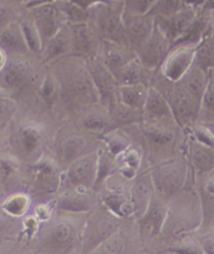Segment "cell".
<instances>
[{
  "instance_id": "obj_56",
  "label": "cell",
  "mask_w": 214,
  "mask_h": 254,
  "mask_svg": "<svg viewBox=\"0 0 214 254\" xmlns=\"http://www.w3.org/2000/svg\"><path fill=\"white\" fill-rule=\"evenodd\" d=\"M211 35L214 37V8H213V14H212V29H211Z\"/></svg>"
},
{
  "instance_id": "obj_54",
  "label": "cell",
  "mask_w": 214,
  "mask_h": 254,
  "mask_svg": "<svg viewBox=\"0 0 214 254\" xmlns=\"http://www.w3.org/2000/svg\"><path fill=\"white\" fill-rule=\"evenodd\" d=\"M4 65H5V54L1 48H0V70L2 69Z\"/></svg>"
},
{
  "instance_id": "obj_43",
  "label": "cell",
  "mask_w": 214,
  "mask_h": 254,
  "mask_svg": "<svg viewBox=\"0 0 214 254\" xmlns=\"http://www.w3.org/2000/svg\"><path fill=\"white\" fill-rule=\"evenodd\" d=\"M117 233L110 237L109 239L105 240L103 243H101L93 252L94 253H120L124 248V243H123V240L117 236Z\"/></svg>"
},
{
  "instance_id": "obj_19",
  "label": "cell",
  "mask_w": 214,
  "mask_h": 254,
  "mask_svg": "<svg viewBox=\"0 0 214 254\" xmlns=\"http://www.w3.org/2000/svg\"><path fill=\"white\" fill-rule=\"evenodd\" d=\"M165 123L170 122H148L143 121L140 125L142 132L148 141L154 148H163L172 143L176 138V133L168 126H164ZM177 123V122H176Z\"/></svg>"
},
{
  "instance_id": "obj_10",
  "label": "cell",
  "mask_w": 214,
  "mask_h": 254,
  "mask_svg": "<svg viewBox=\"0 0 214 254\" xmlns=\"http://www.w3.org/2000/svg\"><path fill=\"white\" fill-rule=\"evenodd\" d=\"M87 64H88L97 90L100 92L101 103H104L107 108H109L116 102V91L119 86L116 77L97 57L90 59Z\"/></svg>"
},
{
  "instance_id": "obj_34",
  "label": "cell",
  "mask_w": 214,
  "mask_h": 254,
  "mask_svg": "<svg viewBox=\"0 0 214 254\" xmlns=\"http://www.w3.org/2000/svg\"><path fill=\"white\" fill-rule=\"evenodd\" d=\"M19 137L23 150L27 154H35L42 145L43 132L36 125H25L21 128Z\"/></svg>"
},
{
  "instance_id": "obj_18",
  "label": "cell",
  "mask_w": 214,
  "mask_h": 254,
  "mask_svg": "<svg viewBox=\"0 0 214 254\" xmlns=\"http://www.w3.org/2000/svg\"><path fill=\"white\" fill-rule=\"evenodd\" d=\"M35 183L39 190L53 193L60 187V173L56 164L51 159H41L34 168Z\"/></svg>"
},
{
  "instance_id": "obj_21",
  "label": "cell",
  "mask_w": 214,
  "mask_h": 254,
  "mask_svg": "<svg viewBox=\"0 0 214 254\" xmlns=\"http://www.w3.org/2000/svg\"><path fill=\"white\" fill-rule=\"evenodd\" d=\"M189 159L192 167L200 173L214 170V149L192 139L189 144Z\"/></svg>"
},
{
  "instance_id": "obj_5",
  "label": "cell",
  "mask_w": 214,
  "mask_h": 254,
  "mask_svg": "<svg viewBox=\"0 0 214 254\" xmlns=\"http://www.w3.org/2000/svg\"><path fill=\"white\" fill-rule=\"evenodd\" d=\"M171 47V41L163 34L155 22L153 33L148 40L136 52V56L138 57L140 62L147 69L155 70L158 67H161Z\"/></svg>"
},
{
  "instance_id": "obj_49",
  "label": "cell",
  "mask_w": 214,
  "mask_h": 254,
  "mask_svg": "<svg viewBox=\"0 0 214 254\" xmlns=\"http://www.w3.org/2000/svg\"><path fill=\"white\" fill-rule=\"evenodd\" d=\"M51 212H52V209H50V207H48L47 205H39V206L36 209L37 218L40 219V220L50 219Z\"/></svg>"
},
{
  "instance_id": "obj_37",
  "label": "cell",
  "mask_w": 214,
  "mask_h": 254,
  "mask_svg": "<svg viewBox=\"0 0 214 254\" xmlns=\"http://www.w3.org/2000/svg\"><path fill=\"white\" fill-rule=\"evenodd\" d=\"M196 64L204 69H214V37L211 33L198 45Z\"/></svg>"
},
{
  "instance_id": "obj_48",
  "label": "cell",
  "mask_w": 214,
  "mask_h": 254,
  "mask_svg": "<svg viewBox=\"0 0 214 254\" xmlns=\"http://www.w3.org/2000/svg\"><path fill=\"white\" fill-rule=\"evenodd\" d=\"M70 1H73L77 4H80L81 6L89 9L92 6H94L95 4H99V3H112L115 1H112V0H70Z\"/></svg>"
},
{
  "instance_id": "obj_9",
  "label": "cell",
  "mask_w": 214,
  "mask_h": 254,
  "mask_svg": "<svg viewBox=\"0 0 214 254\" xmlns=\"http://www.w3.org/2000/svg\"><path fill=\"white\" fill-rule=\"evenodd\" d=\"M31 8L33 9V21L41 35L44 46L67 22L54 2L39 4Z\"/></svg>"
},
{
  "instance_id": "obj_40",
  "label": "cell",
  "mask_w": 214,
  "mask_h": 254,
  "mask_svg": "<svg viewBox=\"0 0 214 254\" xmlns=\"http://www.w3.org/2000/svg\"><path fill=\"white\" fill-rule=\"evenodd\" d=\"M30 197L24 193H16L6 199L3 204L4 211L11 217H21L30 207Z\"/></svg>"
},
{
  "instance_id": "obj_23",
  "label": "cell",
  "mask_w": 214,
  "mask_h": 254,
  "mask_svg": "<svg viewBox=\"0 0 214 254\" xmlns=\"http://www.w3.org/2000/svg\"><path fill=\"white\" fill-rule=\"evenodd\" d=\"M118 217L114 216L113 213H111V216H103L99 220L95 221V226H91V233L88 234V240H87V243L89 241H93L94 243V249L100 245L101 243H103L105 240L109 239L110 237L114 236L118 232L120 224L118 222ZM92 251V252H93Z\"/></svg>"
},
{
  "instance_id": "obj_24",
  "label": "cell",
  "mask_w": 214,
  "mask_h": 254,
  "mask_svg": "<svg viewBox=\"0 0 214 254\" xmlns=\"http://www.w3.org/2000/svg\"><path fill=\"white\" fill-rule=\"evenodd\" d=\"M87 190L74 189V192H68L56 203L60 210L66 212H86L91 209L92 199L85 191Z\"/></svg>"
},
{
  "instance_id": "obj_28",
  "label": "cell",
  "mask_w": 214,
  "mask_h": 254,
  "mask_svg": "<svg viewBox=\"0 0 214 254\" xmlns=\"http://www.w3.org/2000/svg\"><path fill=\"white\" fill-rule=\"evenodd\" d=\"M87 140L82 135H70L62 142L61 144V158L62 160L70 164L77 158L82 157L85 155V151L87 150Z\"/></svg>"
},
{
  "instance_id": "obj_57",
  "label": "cell",
  "mask_w": 214,
  "mask_h": 254,
  "mask_svg": "<svg viewBox=\"0 0 214 254\" xmlns=\"http://www.w3.org/2000/svg\"><path fill=\"white\" fill-rule=\"evenodd\" d=\"M208 127L211 129V131L214 133V123H209V124H208Z\"/></svg>"
},
{
  "instance_id": "obj_29",
  "label": "cell",
  "mask_w": 214,
  "mask_h": 254,
  "mask_svg": "<svg viewBox=\"0 0 214 254\" xmlns=\"http://www.w3.org/2000/svg\"><path fill=\"white\" fill-rule=\"evenodd\" d=\"M31 74V66L24 60L13 61L6 67L4 82L12 88H20L28 80Z\"/></svg>"
},
{
  "instance_id": "obj_52",
  "label": "cell",
  "mask_w": 214,
  "mask_h": 254,
  "mask_svg": "<svg viewBox=\"0 0 214 254\" xmlns=\"http://www.w3.org/2000/svg\"><path fill=\"white\" fill-rule=\"evenodd\" d=\"M55 1H56V0H32V1L28 3V6L33 7V6H36V5H39V4L53 3V2H55Z\"/></svg>"
},
{
  "instance_id": "obj_16",
  "label": "cell",
  "mask_w": 214,
  "mask_h": 254,
  "mask_svg": "<svg viewBox=\"0 0 214 254\" xmlns=\"http://www.w3.org/2000/svg\"><path fill=\"white\" fill-rule=\"evenodd\" d=\"M155 192L151 172L136 178L130 189V200L134 208V214L141 217L147 209L150 200Z\"/></svg>"
},
{
  "instance_id": "obj_30",
  "label": "cell",
  "mask_w": 214,
  "mask_h": 254,
  "mask_svg": "<svg viewBox=\"0 0 214 254\" xmlns=\"http://www.w3.org/2000/svg\"><path fill=\"white\" fill-rule=\"evenodd\" d=\"M118 158H120V163H117V172L125 179H134L136 177V175H137V172L142 161L140 152L133 148V146H130V148L128 150H125Z\"/></svg>"
},
{
  "instance_id": "obj_46",
  "label": "cell",
  "mask_w": 214,
  "mask_h": 254,
  "mask_svg": "<svg viewBox=\"0 0 214 254\" xmlns=\"http://www.w3.org/2000/svg\"><path fill=\"white\" fill-rule=\"evenodd\" d=\"M168 252L171 253H184V254H197L203 253V250L199 243L196 242H179L176 245L168 247Z\"/></svg>"
},
{
  "instance_id": "obj_6",
  "label": "cell",
  "mask_w": 214,
  "mask_h": 254,
  "mask_svg": "<svg viewBox=\"0 0 214 254\" xmlns=\"http://www.w3.org/2000/svg\"><path fill=\"white\" fill-rule=\"evenodd\" d=\"M72 39V55L82 59L99 57L102 39L89 22L67 23Z\"/></svg>"
},
{
  "instance_id": "obj_25",
  "label": "cell",
  "mask_w": 214,
  "mask_h": 254,
  "mask_svg": "<svg viewBox=\"0 0 214 254\" xmlns=\"http://www.w3.org/2000/svg\"><path fill=\"white\" fill-rule=\"evenodd\" d=\"M0 45L7 51L19 54L28 51L20 24H7L0 31Z\"/></svg>"
},
{
  "instance_id": "obj_38",
  "label": "cell",
  "mask_w": 214,
  "mask_h": 254,
  "mask_svg": "<svg viewBox=\"0 0 214 254\" xmlns=\"http://www.w3.org/2000/svg\"><path fill=\"white\" fill-rule=\"evenodd\" d=\"M74 236V228L69 222L60 221L54 224L50 231V239L55 246L64 247L68 245Z\"/></svg>"
},
{
  "instance_id": "obj_8",
  "label": "cell",
  "mask_w": 214,
  "mask_h": 254,
  "mask_svg": "<svg viewBox=\"0 0 214 254\" xmlns=\"http://www.w3.org/2000/svg\"><path fill=\"white\" fill-rule=\"evenodd\" d=\"M166 202L167 200L162 198L159 193L154 192L147 209L138 219L139 231L142 236L155 238L161 233L168 214V205Z\"/></svg>"
},
{
  "instance_id": "obj_31",
  "label": "cell",
  "mask_w": 214,
  "mask_h": 254,
  "mask_svg": "<svg viewBox=\"0 0 214 254\" xmlns=\"http://www.w3.org/2000/svg\"><path fill=\"white\" fill-rule=\"evenodd\" d=\"M106 207L110 210L111 213L118 218L129 217L134 214V208L130 200V196L126 197L118 190H112L104 199Z\"/></svg>"
},
{
  "instance_id": "obj_32",
  "label": "cell",
  "mask_w": 214,
  "mask_h": 254,
  "mask_svg": "<svg viewBox=\"0 0 214 254\" xmlns=\"http://www.w3.org/2000/svg\"><path fill=\"white\" fill-rule=\"evenodd\" d=\"M63 14L67 23H80L89 22L90 12L80 4L70 0H56L54 2Z\"/></svg>"
},
{
  "instance_id": "obj_39",
  "label": "cell",
  "mask_w": 214,
  "mask_h": 254,
  "mask_svg": "<svg viewBox=\"0 0 214 254\" xmlns=\"http://www.w3.org/2000/svg\"><path fill=\"white\" fill-rule=\"evenodd\" d=\"M185 6L183 0H155L148 14L158 17H170Z\"/></svg>"
},
{
  "instance_id": "obj_53",
  "label": "cell",
  "mask_w": 214,
  "mask_h": 254,
  "mask_svg": "<svg viewBox=\"0 0 214 254\" xmlns=\"http://www.w3.org/2000/svg\"><path fill=\"white\" fill-rule=\"evenodd\" d=\"M206 190H207L209 193L214 194V176H212V177L209 179V181L207 182Z\"/></svg>"
},
{
  "instance_id": "obj_58",
  "label": "cell",
  "mask_w": 214,
  "mask_h": 254,
  "mask_svg": "<svg viewBox=\"0 0 214 254\" xmlns=\"http://www.w3.org/2000/svg\"><path fill=\"white\" fill-rule=\"evenodd\" d=\"M0 194H1V190H0Z\"/></svg>"
},
{
  "instance_id": "obj_2",
  "label": "cell",
  "mask_w": 214,
  "mask_h": 254,
  "mask_svg": "<svg viewBox=\"0 0 214 254\" xmlns=\"http://www.w3.org/2000/svg\"><path fill=\"white\" fill-rule=\"evenodd\" d=\"M82 58L75 57L66 80V89L73 100L85 106L101 103V95L93 81L90 69Z\"/></svg>"
},
{
  "instance_id": "obj_33",
  "label": "cell",
  "mask_w": 214,
  "mask_h": 254,
  "mask_svg": "<svg viewBox=\"0 0 214 254\" xmlns=\"http://www.w3.org/2000/svg\"><path fill=\"white\" fill-rule=\"evenodd\" d=\"M102 139L106 145V150L116 159L131 146L128 136L119 130H110L106 132L102 135Z\"/></svg>"
},
{
  "instance_id": "obj_15",
  "label": "cell",
  "mask_w": 214,
  "mask_h": 254,
  "mask_svg": "<svg viewBox=\"0 0 214 254\" xmlns=\"http://www.w3.org/2000/svg\"><path fill=\"white\" fill-rule=\"evenodd\" d=\"M130 52H135L131 46L110 40H102L99 57L103 63L109 68V70L115 74L124 64L136 56V54L132 55Z\"/></svg>"
},
{
  "instance_id": "obj_17",
  "label": "cell",
  "mask_w": 214,
  "mask_h": 254,
  "mask_svg": "<svg viewBox=\"0 0 214 254\" xmlns=\"http://www.w3.org/2000/svg\"><path fill=\"white\" fill-rule=\"evenodd\" d=\"M41 55L47 63L60 60L65 56L72 55V39L69 25L65 24L59 33L44 44Z\"/></svg>"
},
{
  "instance_id": "obj_55",
  "label": "cell",
  "mask_w": 214,
  "mask_h": 254,
  "mask_svg": "<svg viewBox=\"0 0 214 254\" xmlns=\"http://www.w3.org/2000/svg\"><path fill=\"white\" fill-rule=\"evenodd\" d=\"M7 225V221L2 216H0V230L3 229Z\"/></svg>"
},
{
  "instance_id": "obj_51",
  "label": "cell",
  "mask_w": 214,
  "mask_h": 254,
  "mask_svg": "<svg viewBox=\"0 0 214 254\" xmlns=\"http://www.w3.org/2000/svg\"><path fill=\"white\" fill-rule=\"evenodd\" d=\"M7 18H8V9L7 7L0 3V25H7L6 21H7Z\"/></svg>"
},
{
  "instance_id": "obj_1",
  "label": "cell",
  "mask_w": 214,
  "mask_h": 254,
  "mask_svg": "<svg viewBox=\"0 0 214 254\" xmlns=\"http://www.w3.org/2000/svg\"><path fill=\"white\" fill-rule=\"evenodd\" d=\"M94 6L97 9H94V26H92L102 40L131 46L124 28L123 4L118 5L117 2H112L99 3Z\"/></svg>"
},
{
  "instance_id": "obj_41",
  "label": "cell",
  "mask_w": 214,
  "mask_h": 254,
  "mask_svg": "<svg viewBox=\"0 0 214 254\" xmlns=\"http://www.w3.org/2000/svg\"><path fill=\"white\" fill-rule=\"evenodd\" d=\"M59 81L52 73H48L40 87V93L43 101L48 107H52L56 101L57 94H59Z\"/></svg>"
},
{
  "instance_id": "obj_13",
  "label": "cell",
  "mask_w": 214,
  "mask_h": 254,
  "mask_svg": "<svg viewBox=\"0 0 214 254\" xmlns=\"http://www.w3.org/2000/svg\"><path fill=\"white\" fill-rule=\"evenodd\" d=\"M208 79L209 70L204 69L203 67L194 63V65L190 68V70L180 81L174 84L192 102L202 107L203 96L206 90Z\"/></svg>"
},
{
  "instance_id": "obj_35",
  "label": "cell",
  "mask_w": 214,
  "mask_h": 254,
  "mask_svg": "<svg viewBox=\"0 0 214 254\" xmlns=\"http://www.w3.org/2000/svg\"><path fill=\"white\" fill-rule=\"evenodd\" d=\"M117 160L108 151H99L97 174L93 190H97L106 180H108L110 176H112L115 171H117Z\"/></svg>"
},
{
  "instance_id": "obj_45",
  "label": "cell",
  "mask_w": 214,
  "mask_h": 254,
  "mask_svg": "<svg viewBox=\"0 0 214 254\" xmlns=\"http://www.w3.org/2000/svg\"><path fill=\"white\" fill-rule=\"evenodd\" d=\"M192 135L193 139L214 149V133L211 131L208 126L197 127V128L192 130Z\"/></svg>"
},
{
  "instance_id": "obj_4",
  "label": "cell",
  "mask_w": 214,
  "mask_h": 254,
  "mask_svg": "<svg viewBox=\"0 0 214 254\" xmlns=\"http://www.w3.org/2000/svg\"><path fill=\"white\" fill-rule=\"evenodd\" d=\"M197 45L179 44L171 47L161 65V72L171 83L180 81L196 63Z\"/></svg>"
},
{
  "instance_id": "obj_42",
  "label": "cell",
  "mask_w": 214,
  "mask_h": 254,
  "mask_svg": "<svg viewBox=\"0 0 214 254\" xmlns=\"http://www.w3.org/2000/svg\"><path fill=\"white\" fill-rule=\"evenodd\" d=\"M214 116V69L209 70V79L205 93L203 96L200 114Z\"/></svg>"
},
{
  "instance_id": "obj_20",
  "label": "cell",
  "mask_w": 214,
  "mask_h": 254,
  "mask_svg": "<svg viewBox=\"0 0 214 254\" xmlns=\"http://www.w3.org/2000/svg\"><path fill=\"white\" fill-rule=\"evenodd\" d=\"M148 91L149 87L145 84L119 85L116 91V101L130 108L142 110Z\"/></svg>"
},
{
  "instance_id": "obj_22",
  "label": "cell",
  "mask_w": 214,
  "mask_h": 254,
  "mask_svg": "<svg viewBox=\"0 0 214 254\" xmlns=\"http://www.w3.org/2000/svg\"><path fill=\"white\" fill-rule=\"evenodd\" d=\"M148 71L150 70L143 66L138 57L135 56L128 63L124 64L114 76L118 85L144 84Z\"/></svg>"
},
{
  "instance_id": "obj_14",
  "label": "cell",
  "mask_w": 214,
  "mask_h": 254,
  "mask_svg": "<svg viewBox=\"0 0 214 254\" xmlns=\"http://www.w3.org/2000/svg\"><path fill=\"white\" fill-rule=\"evenodd\" d=\"M142 112L148 122H176L169 102L156 87H149Z\"/></svg>"
},
{
  "instance_id": "obj_27",
  "label": "cell",
  "mask_w": 214,
  "mask_h": 254,
  "mask_svg": "<svg viewBox=\"0 0 214 254\" xmlns=\"http://www.w3.org/2000/svg\"><path fill=\"white\" fill-rule=\"evenodd\" d=\"M112 125L109 112H103L97 110H91L87 112L81 121L82 128L93 134H105L110 131L109 127Z\"/></svg>"
},
{
  "instance_id": "obj_50",
  "label": "cell",
  "mask_w": 214,
  "mask_h": 254,
  "mask_svg": "<svg viewBox=\"0 0 214 254\" xmlns=\"http://www.w3.org/2000/svg\"><path fill=\"white\" fill-rule=\"evenodd\" d=\"M209 0H183L184 4L186 6H191L194 8H201L208 3Z\"/></svg>"
},
{
  "instance_id": "obj_26",
  "label": "cell",
  "mask_w": 214,
  "mask_h": 254,
  "mask_svg": "<svg viewBox=\"0 0 214 254\" xmlns=\"http://www.w3.org/2000/svg\"><path fill=\"white\" fill-rule=\"evenodd\" d=\"M108 112L112 123L114 124L128 126L141 124L144 121L142 110L130 108V107H126L117 101L109 107Z\"/></svg>"
},
{
  "instance_id": "obj_47",
  "label": "cell",
  "mask_w": 214,
  "mask_h": 254,
  "mask_svg": "<svg viewBox=\"0 0 214 254\" xmlns=\"http://www.w3.org/2000/svg\"><path fill=\"white\" fill-rule=\"evenodd\" d=\"M203 253H214V233H208L199 242Z\"/></svg>"
},
{
  "instance_id": "obj_36",
  "label": "cell",
  "mask_w": 214,
  "mask_h": 254,
  "mask_svg": "<svg viewBox=\"0 0 214 254\" xmlns=\"http://www.w3.org/2000/svg\"><path fill=\"white\" fill-rule=\"evenodd\" d=\"M20 26L28 51L35 55H41L43 51V41L33 19L22 21Z\"/></svg>"
},
{
  "instance_id": "obj_3",
  "label": "cell",
  "mask_w": 214,
  "mask_h": 254,
  "mask_svg": "<svg viewBox=\"0 0 214 254\" xmlns=\"http://www.w3.org/2000/svg\"><path fill=\"white\" fill-rule=\"evenodd\" d=\"M155 191L165 200H169L184 185L187 177V167L183 161L170 159L151 171Z\"/></svg>"
},
{
  "instance_id": "obj_11",
  "label": "cell",
  "mask_w": 214,
  "mask_h": 254,
  "mask_svg": "<svg viewBox=\"0 0 214 254\" xmlns=\"http://www.w3.org/2000/svg\"><path fill=\"white\" fill-rule=\"evenodd\" d=\"M125 34L135 53L148 40L155 27V17L150 14H134L123 9Z\"/></svg>"
},
{
  "instance_id": "obj_44",
  "label": "cell",
  "mask_w": 214,
  "mask_h": 254,
  "mask_svg": "<svg viewBox=\"0 0 214 254\" xmlns=\"http://www.w3.org/2000/svg\"><path fill=\"white\" fill-rule=\"evenodd\" d=\"M155 0H123V9L134 14H148Z\"/></svg>"
},
{
  "instance_id": "obj_7",
  "label": "cell",
  "mask_w": 214,
  "mask_h": 254,
  "mask_svg": "<svg viewBox=\"0 0 214 254\" xmlns=\"http://www.w3.org/2000/svg\"><path fill=\"white\" fill-rule=\"evenodd\" d=\"M99 151L85 154L77 158L66 172V180L73 189L93 190L97 174Z\"/></svg>"
},
{
  "instance_id": "obj_12",
  "label": "cell",
  "mask_w": 214,
  "mask_h": 254,
  "mask_svg": "<svg viewBox=\"0 0 214 254\" xmlns=\"http://www.w3.org/2000/svg\"><path fill=\"white\" fill-rule=\"evenodd\" d=\"M199 9L185 5L178 13L170 17L155 18L156 24L173 44L187 31V28L196 19Z\"/></svg>"
}]
</instances>
